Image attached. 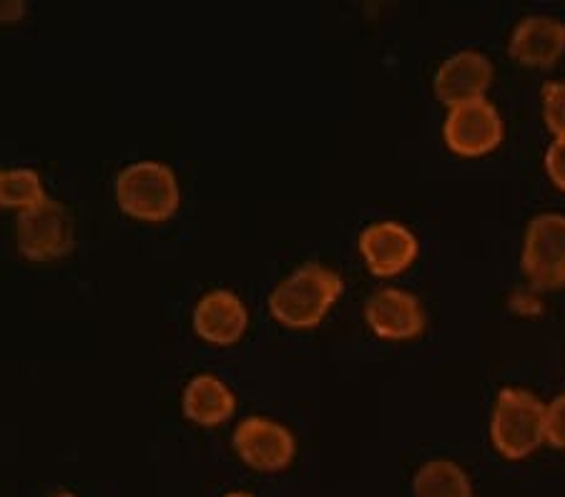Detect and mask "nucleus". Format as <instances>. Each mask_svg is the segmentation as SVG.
<instances>
[{"label":"nucleus","instance_id":"f257e3e1","mask_svg":"<svg viewBox=\"0 0 565 497\" xmlns=\"http://www.w3.org/2000/svg\"><path fill=\"white\" fill-rule=\"evenodd\" d=\"M342 279L322 264H305L281 282L269 300L275 320L291 329H312L342 294Z\"/></svg>","mask_w":565,"mask_h":497},{"label":"nucleus","instance_id":"f03ea898","mask_svg":"<svg viewBox=\"0 0 565 497\" xmlns=\"http://www.w3.org/2000/svg\"><path fill=\"white\" fill-rule=\"evenodd\" d=\"M490 437L500 455L527 457L545 442V404L525 390H503L490 420Z\"/></svg>","mask_w":565,"mask_h":497},{"label":"nucleus","instance_id":"7ed1b4c3","mask_svg":"<svg viewBox=\"0 0 565 497\" xmlns=\"http://www.w3.org/2000/svg\"><path fill=\"white\" fill-rule=\"evenodd\" d=\"M121 209L141 222H167L179 209L174 171L157 161H141L121 171L116 184Z\"/></svg>","mask_w":565,"mask_h":497},{"label":"nucleus","instance_id":"20e7f679","mask_svg":"<svg viewBox=\"0 0 565 497\" xmlns=\"http://www.w3.org/2000/svg\"><path fill=\"white\" fill-rule=\"evenodd\" d=\"M523 271L541 289H558L565 284V216L541 214L527 224Z\"/></svg>","mask_w":565,"mask_h":497},{"label":"nucleus","instance_id":"39448f33","mask_svg":"<svg viewBox=\"0 0 565 497\" xmlns=\"http://www.w3.org/2000/svg\"><path fill=\"white\" fill-rule=\"evenodd\" d=\"M18 249L25 259L51 261L68 255L73 247V224L58 202L45 198L18 216Z\"/></svg>","mask_w":565,"mask_h":497},{"label":"nucleus","instance_id":"423d86ee","mask_svg":"<svg viewBox=\"0 0 565 497\" xmlns=\"http://www.w3.org/2000/svg\"><path fill=\"white\" fill-rule=\"evenodd\" d=\"M505 126L498 108L486 98L450 108L445 119V143L460 156H482L498 149Z\"/></svg>","mask_w":565,"mask_h":497},{"label":"nucleus","instance_id":"0eeeda50","mask_svg":"<svg viewBox=\"0 0 565 497\" xmlns=\"http://www.w3.org/2000/svg\"><path fill=\"white\" fill-rule=\"evenodd\" d=\"M234 447L244 463L254 469H262V473L285 469L295 457L291 432L264 418L244 420L234 432Z\"/></svg>","mask_w":565,"mask_h":497},{"label":"nucleus","instance_id":"6e6552de","mask_svg":"<svg viewBox=\"0 0 565 497\" xmlns=\"http://www.w3.org/2000/svg\"><path fill=\"white\" fill-rule=\"evenodd\" d=\"M490 80H493V66H490V61L482 53L462 51L445 61L440 71H437L435 94L445 106L455 108L486 98Z\"/></svg>","mask_w":565,"mask_h":497},{"label":"nucleus","instance_id":"1a4fd4ad","mask_svg":"<svg viewBox=\"0 0 565 497\" xmlns=\"http://www.w3.org/2000/svg\"><path fill=\"white\" fill-rule=\"evenodd\" d=\"M360 251L372 274L395 277L415 261L417 239L403 224L380 222L362 231Z\"/></svg>","mask_w":565,"mask_h":497},{"label":"nucleus","instance_id":"9d476101","mask_svg":"<svg viewBox=\"0 0 565 497\" xmlns=\"http://www.w3.org/2000/svg\"><path fill=\"white\" fill-rule=\"evenodd\" d=\"M364 316L372 332L382 339H413L425 329L420 302L403 289H380L370 296Z\"/></svg>","mask_w":565,"mask_h":497},{"label":"nucleus","instance_id":"9b49d317","mask_svg":"<svg viewBox=\"0 0 565 497\" xmlns=\"http://www.w3.org/2000/svg\"><path fill=\"white\" fill-rule=\"evenodd\" d=\"M565 53V25L548 15H531L510 35V56L521 66H553Z\"/></svg>","mask_w":565,"mask_h":497},{"label":"nucleus","instance_id":"f8f14e48","mask_svg":"<svg viewBox=\"0 0 565 497\" xmlns=\"http://www.w3.org/2000/svg\"><path fill=\"white\" fill-rule=\"evenodd\" d=\"M247 310L242 300L232 292H212L199 302L194 312L196 334L212 345H234L247 332Z\"/></svg>","mask_w":565,"mask_h":497},{"label":"nucleus","instance_id":"ddd939ff","mask_svg":"<svg viewBox=\"0 0 565 497\" xmlns=\"http://www.w3.org/2000/svg\"><path fill=\"white\" fill-rule=\"evenodd\" d=\"M184 412L191 422L212 428V424L232 418L234 395L222 379L209 375L196 377L191 379L184 392Z\"/></svg>","mask_w":565,"mask_h":497},{"label":"nucleus","instance_id":"4468645a","mask_svg":"<svg viewBox=\"0 0 565 497\" xmlns=\"http://www.w3.org/2000/svg\"><path fill=\"white\" fill-rule=\"evenodd\" d=\"M415 497H470L468 473L450 460H433L415 475Z\"/></svg>","mask_w":565,"mask_h":497},{"label":"nucleus","instance_id":"2eb2a0df","mask_svg":"<svg viewBox=\"0 0 565 497\" xmlns=\"http://www.w3.org/2000/svg\"><path fill=\"white\" fill-rule=\"evenodd\" d=\"M45 202L41 179L31 169L0 171V206L3 209L29 212Z\"/></svg>","mask_w":565,"mask_h":497},{"label":"nucleus","instance_id":"dca6fc26","mask_svg":"<svg viewBox=\"0 0 565 497\" xmlns=\"http://www.w3.org/2000/svg\"><path fill=\"white\" fill-rule=\"evenodd\" d=\"M543 119L553 136H565V80H553L543 88Z\"/></svg>","mask_w":565,"mask_h":497},{"label":"nucleus","instance_id":"f3484780","mask_svg":"<svg viewBox=\"0 0 565 497\" xmlns=\"http://www.w3.org/2000/svg\"><path fill=\"white\" fill-rule=\"evenodd\" d=\"M545 442L565 450V395L545 404Z\"/></svg>","mask_w":565,"mask_h":497},{"label":"nucleus","instance_id":"a211bd4d","mask_svg":"<svg viewBox=\"0 0 565 497\" xmlns=\"http://www.w3.org/2000/svg\"><path fill=\"white\" fill-rule=\"evenodd\" d=\"M545 171L551 181L565 192V136H555L548 153H545Z\"/></svg>","mask_w":565,"mask_h":497},{"label":"nucleus","instance_id":"6ab92c4d","mask_svg":"<svg viewBox=\"0 0 565 497\" xmlns=\"http://www.w3.org/2000/svg\"><path fill=\"white\" fill-rule=\"evenodd\" d=\"M226 497H252V495H247V493H232V495H226Z\"/></svg>","mask_w":565,"mask_h":497},{"label":"nucleus","instance_id":"aec40b11","mask_svg":"<svg viewBox=\"0 0 565 497\" xmlns=\"http://www.w3.org/2000/svg\"><path fill=\"white\" fill-rule=\"evenodd\" d=\"M58 497H73V495H68V493H63V495H58Z\"/></svg>","mask_w":565,"mask_h":497}]
</instances>
